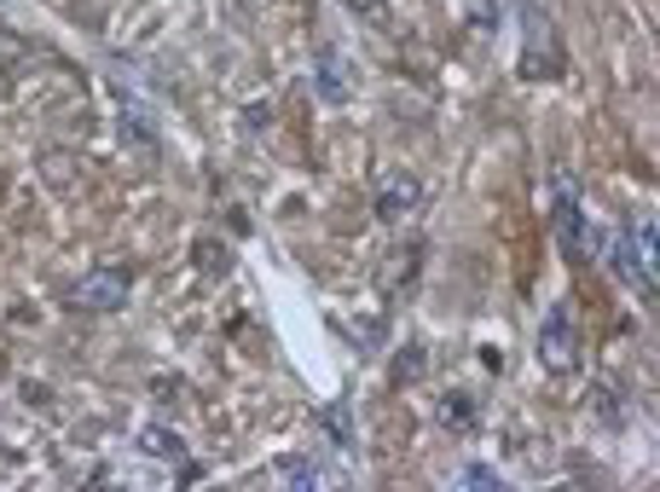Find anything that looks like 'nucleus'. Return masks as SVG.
I'll return each instance as SVG.
<instances>
[{
	"label": "nucleus",
	"instance_id": "nucleus-2",
	"mask_svg": "<svg viewBox=\"0 0 660 492\" xmlns=\"http://www.w3.org/2000/svg\"><path fill=\"white\" fill-rule=\"evenodd\" d=\"M550 226H556V244H563V255L568 262H586V255H597V226H591V215L579 209V192H574V180L563 174L556 180V197H550Z\"/></svg>",
	"mask_w": 660,
	"mask_h": 492
},
{
	"label": "nucleus",
	"instance_id": "nucleus-4",
	"mask_svg": "<svg viewBox=\"0 0 660 492\" xmlns=\"http://www.w3.org/2000/svg\"><path fill=\"white\" fill-rule=\"evenodd\" d=\"M417 203H423V180L412 168H383L377 174V186H371L377 221H405V215H417Z\"/></svg>",
	"mask_w": 660,
	"mask_h": 492
},
{
	"label": "nucleus",
	"instance_id": "nucleus-3",
	"mask_svg": "<svg viewBox=\"0 0 660 492\" xmlns=\"http://www.w3.org/2000/svg\"><path fill=\"white\" fill-rule=\"evenodd\" d=\"M539 366L545 371H574L579 366V325H574L568 301H556L539 325Z\"/></svg>",
	"mask_w": 660,
	"mask_h": 492
},
{
	"label": "nucleus",
	"instance_id": "nucleus-5",
	"mask_svg": "<svg viewBox=\"0 0 660 492\" xmlns=\"http://www.w3.org/2000/svg\"><path fill=\"white\" fill-rule=\"evenodd\" d=\"M128 290H134V278L122 262H105V267H93L82 284H75V301L87 307V314H116V307H128Z\"/></svg>",
	"mask_w": 660,
	"mask_h": 492
},
{
	"label": "nucleus",
	"instance_id": "nucleus-10",
	"mask_svg": "<svg viewBox=\"0 0 660 492\" xmlns=\"http://www.w3.org/2000/svg\"><path fill=\"white\" fill-rule=\"evenodd\" d=\"M272 481H285V486H296V492H319L330 475H324L319 458H278V463H272Z\"/></svg>",
	"mask_w": 660,
	"mask_h": 492
},
{
	"label": "nucleus",
	"instance_id": "nucleus-1",
	"mask_svg": "<svg viewBox=\"0 0 660 492\" xmlns=\"http://www.w3.org/2000/svg\"><path fill=\"white\" fill-rule=\"evenodd\" d=\"M615 278L631 296L654 301V215H638L615 244Z\"/></svg>",
	"mask_w": 660,
	"mask_h": 492
},
{
	"label": "nucleus",
	"instance_id": "nucleus-9",
	"mask_svg": "<svg viewBox=\"0 0 660 492\" xmlns=\"http://www.w3.org/2000/svg\"><path fill=\"white\" fill-rule=\"evenodd\" d=\"M319 434L330 440V447H337V452H360V434H353V406L348 400H330L324 411H319Z\"/></svg>",
	"mask_w": 660,
	"mask_h": 492
},
{
	"label": "nucleus",
	"instance_id": "nucleus-12",
	"mask_svg": "<svg viewBox=\"0 0 660 492\" xmlns=\"http://www.w3.org/2000/svg\"><path fill=\"white\" fill-rule=\"evenodd\" d=\"M423 371H429V353H423V342H412V348H400V353H394V388L417 382Z\"/></svg>",
	"mask_w": 660,
	"mask_h": 492
},
{
	"label": "nucleus",
	"instance_id": "nucleus-6",
	"mask_svg": "<svg viewBox=\"0 0 660 492\" xmlns=\"http://www.w3.org/2000/svg\"><path fill=\"white\" fill-rule=\"evenodd\" d=\"M313 93L324 99V105H348V99H353V64H348V53L319 47V59H313Z\"/></svg>",
	"mask_w": 660,
	"mask_h": 492
},
{
	"label": "nucleus",
	"instance_id": "nucleus-7",
	"mask_svg": "<svg viewBox=\"0 0 660 492\" xmlns=\"http://www.w3.org/2000/svg\"><path fill=\"white\" fill-rule=\"evenodd\" d=\"M563 64V53H556V35H545V18L527 12V53H522V75L527 82H545V75Z\"/></svg>",
	"mask_w": 660,
	"mask_h": 492
},
{
	"label": "nucleus",
	"instance_id": "nucleus-15",
	"mask_svg": "<svg viewBox=\"0 0 660 492\" xmlns=\"http://www.w3.org/2000/svg\"><path fill=\"white\" fill-rule=\"evenodd\" d=\"M458 486H504V475L487 470V463H464V470H458Z\"/></svg>",
	"mask_w": 660,
	"mask_h": 492
},
{
	"label": "nucleus",
	"instance_id": "nucleus-14",
	"mask_svg": "<svg viewBox=\"0 0 660 492\" xmlns=\"http://www.w3.org/2000/svg\"><path fill=\"white\" fill-rule=\"evenodd\" d=\"M591 418H602L608 429H620V406H615V388H591Z\"/></svg>",
	"mask_w": 660,
	"mask_h": 492
},
{
	"label": "nucleus",
	"instance_id": "nucleus-8",
	"mask_svg": "<svg viewBox=\"0 0 660 492\" xmlns=\"http://www.w3.org/2000/svg\"><path fill=\"white\" fill-rule=\"evenodd\" d=\"M435 423L446 434H475L481 429V400L470 394V388H446V394L435 400Z\"/></svg>",
	"mask_w": 660,
	"mask_h": 492
},
{
	"label": "nucleus",
	"instance_id": "nucleus-11",
	"mask_svg": "<svg viewBox=\"0 0 660 492\" xmlns=\"http://www.w3.org/2000/svg\"><path fill=\"white\" fill-rule=\"evenodd\" d=\"M134 440H140V452H145V458H163V463L186 458V440L174 434V429H163V423H145V429H140Z\"/></svg>",
	"mask_w": 660,
	"mask_h": 492
},
{
	"label": "nucleus",
	"instance_id": "nucleus-13",
	"mask_svg": "<svg viewBox=\"0 0 660 492\" xmlns=\"http://www.w3.org/2000/svg\"><path fill=\"white\" fill-rule=\"evenodd\" d=\"M342 7H348L353 18H365L371 30H383V23H389V0H342Z\"/></svg>",
	"mask_w": 660,
	"mask_h": 492
}]
</instances>
